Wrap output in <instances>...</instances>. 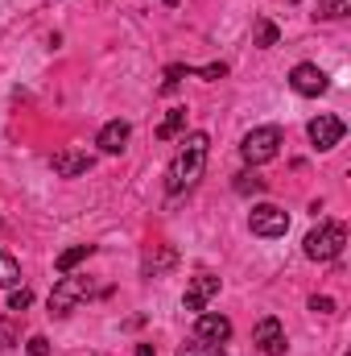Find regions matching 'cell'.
Masks as SVG:
<instances>
[{"label":"cell","instance_id":"cell-21","mask_svg":"<svg viewBox=\"0 0 351 356\" xmlns=\"http://www.w3.org/2000/svg\"><path fill=\"white\" fill-rule=\"evenodd\" d=\"M29 302H33V294H29L25 286H21V290L12 286V294H8V311H29Z\"/></svg>","mask_w":351,"mask_h":356},{"label":"cell","instance_id":"cell-14","mask_svg":"<svg viewBox=\"0 0 351 356\" xmlns=\"http://www.w3.org/2000/svg\"><path fill=\"white\" fill-rule=\"evenodd\" d=\"M174 261H178V253L170 249V245H162V249H157V253L145 261V273H149V277H157V273H166V269L174 266Z\"/></svg>","mask_w":351,"mask_h":356},{"label":"cell","instance_id":"cell-8","mask_svg":"<svg viewBox=\"0 0 351 356\" xmlns=\"http://www.w3.org/2000/svg\"><path fill=\"white\" fill-rule=\"evenodd\" d=\"M219 294V277L215 273H198L186 282V294H182V307L186 311H207V302Z\"/></svg>","mask_w":351,"mask_h":356},{"label":"cell","instance_id":"cell-11","mask_svg":"<svg viewBox=\"0 0 351 356\" xmlns=\"http://www.w3.org/2000/svg\"><path fill=\"white\" fill-rule=\"evenodd\" d=\"M128 137H132V124H128V120H108V124L99 129V137H95V145H99L103 154H124V145H128Z\"/></svg>","mask_w":351,"mask_h":356},{"label":"cell","instance_id":"cell-27","mask_svg":"<svg viewBox=\"0 0 351 356\" xmlns=\"http://www.w3.org/2000/svg\"><path fill=\"white\" fill-rule=\"evenodd\" d=\"M166 4H170V8H174V4H178V0H166Z\"/></svg>","mask_w":351,"mask_h":356},{"label":"cell","instance_id":"cell-24","mask_svg":"<svg viewBox=\"0 0 351 356\" xmlns=\"http://www.w3.org/2000/svg\"><path fill=\"white\" fill-rule=\"evenodd\" d=\"M198 75H203V79H223V75H228V67H223V63H211V67H203Z\"/></svg>","mask_w":351,"mask_h":356},{"label":"cell","instance_id":"cell-26","mask_svg":"<svg viewBox=\"0 0 351 356\" xmlns=\"http://www.w3.org/2000/svg\"><path fill=\"white\" fill-rule=\"evenodd\" d=\"M137 356H157V348L153 344H137Z\"/></svg>","mask_w":351,"mask_h":356},{"label":"cell","instance_id":"cell-20","mask_svg":"<svg viewBox=\"0 0 351 356\" xmlns=\"http://www.w3.org/2000/svg\"><path fill=\"white\" fill-rule=\"evenodd\" d=\"M236 191H240V195H261V191H264V178H257V175H236Z\"/></svg>","mask_w":351,"mask_h":356},{"label":"cell","instance_id":"cell-25","mask_svg":"<svg viewBox=\"0 0 351 356\" xmlns=\"http://www.w3.org/2000/svg\"><path fill=\"white\" fill-rule=\"evenodd\" d=\"M310 307H314V311H323V315H331V311H335V302H331L327 294H323V298L314 294V298H310Z\"/></svg>","mask_w":351,"mask_h":356},{"label":"cell","instance_id":"cell-19","mask_svg":"<svg viewBox=\"0 0 351 356\" xmlns=\"http://www.w3.org/2000/svg\"><path fill=\"white\" fill-rule=\"evenodd\" d=\"M348 8H351V0H323L314 17H323V21H335V17H343Z\"/></svg>","mask_w":351,"mask_h":356},{"label":"cell","instance_id":"cell-18","mask_svg":"<svg viewBox=\"0 0 351 356\" xmlns=\"http://www.w3.org/2000/svg\"><path fill=\"white\" fill-rule=\"evenodd\" d=\"M178 356H228L219 344H207V340H190V344H182Z\"/></svg>","mask_w":351,"mask_h":356},{"label":"cell","instance_id":"cell-12","mask_svg":"<svg viewBox=\"0 0 351 356\" xmlns=\"http://www.w3.org/2000/svg\"><path fill=\"white\" fill-rule=\"evenodd\" d=\"M50 166H54V175H58V178H79V175H87L95 162H91V154L62 149V154H54V162H50Z\"/></svg>","mask_w":351,"mask_h":356},{"label":"cell","instance_id":"cell-2","mask_svg":"<svg viewBox=\"0 0 351 356\" xmlns=\"http://www.w3.org/2000/svg\"><path fill=\"white\" fill-rule=\"evenodd\" d=\"M343 245H348V228L335 224V220H323V224L302 241V253H306L310 261H335V257L343 253Z\"/></svg>","mask_w":351,"mask_h":356},{"label":"cell","instance_id":"cell-15","mask_svg":"<svg viewBox=\"0 0 351 356\" xmlns=\"http://www.w3.org/2000/svg\"><path fill=\"white\" fill-rule=\"evenodd\" d=\"M182 124H186V108H174V112L157 124V141H170V137H178V133H182Z\"/></svg>","mask_w":351,"mask_h":356},{"label":"cell","instance_id":"cell-17","mask_svg":"<svg viewBox=\"0 0 351 356\" xmlns=\"http://www.w3.org/2000/svg\"><path fill=\"white\" fill-rule=\"evenodd\" d=\"M17 282H21V266H17V261L0 249V286H4V290H12Z\"/></svg>","mask_w":351,"mask_h":356},{"label":"cell","instance_id":"cell-10","mask_svg":"<svg viewBox=\"0 0 351 356\" xmlns=\"http://www.w3.org/2000/svg\"><path fill=\"white\" fill-rule=\"evenodd\" d=\"M194 340H207V344H223V340H232V319H228V315H211V311H198V323H194Z\"/></svg>","mask_w":351,"mask_h":356},{"label":"cell","instance_id":"cell-23","mask_svg":"<svg viewBox=\"0 0 351 356\" xmlns=\"http://www.w3.org/2000/svg\"><path fill=\"white\" fill-rule=\"evenodd\" d=\"M182 75H190V67H178V63H174V67H166V91H174Z\"/></svg>","mask_w":351,"mask_h":356},{"label":"cell","instance_id":"cell-5","mask_svg":"<svg viewBox=\"0 0 351 356\" xmlns=\"http://www.w3.org/2000/svg\"><path fill=\"white\" fill-rule=\"evenodd\" d=\"M248 228H252V236L277 241V236H285V232H289V216H285L277 203H261V207H252V216H248Z\"/></svg>","mask_w":351,"mask_h":356},{"label":"cell","instance_id":"cell-4","mask_svg":"<svg viewBox=\"0 0 351 356\" xmlns=\"http://www.w3.org/2000/svg\"><path fill=\"white\" fill-rule=\"evenodd\" d=\"M91 294V277L83 273H62L50 290V315H71L83 298Z\"/></svg>","mask_w":351,"mask_h":356},{"label":"cell","instance_id":"cell-7","mask_svg":"<svg viewBox=\"0 0 351 356\" xmlns=\"http://www.w3.org/2000/svg\"><path fill=\"white\" fill-rule=\"evenodd\" d=\"M289 88L298 91V95H323V91L331 88V79H327V71H318L314 63H298L293 71H289Z\"/></svg>","mask_w":351,"mask_h":356},{"label":"cell","instance_id":"cell-9","mask_svg":"<svg viewBox=\"0 0 351 356\" xmlns=\"http://www.w3.org/2000/svg\"><path fill=\"white\" fill-rule=\"evenodd\" d=\"M252 344H257L261 356H281L285 353V327L273 315H264L261 323H257V332H252Z\"/></svg>","mask_w":351,"mask_h":356},{"label":"cell","instance_id":"cell-1","mask_svg":"<svg viewBox=\"0 0 351 356\" xmlns=\"http://www.w3.org/2000/svg\"><path fill=\"white\" fill-rule=\"evenodd\" d=\"M207 154H211V137L207 133H186L182 137V145H178L174 162H170V170H166V186H170V195H190L194 186H198V178L207 170Z\"/></svg>","mask_w":351,"mask_h":356},{"label":"cell","instance_id":"cell-13","mask_svg":"<svg viewBox=\"0 0 351 356\" xmlns=\"http://www.w3.org/2000/svg\"><path fill=\"white\" fill-rule=\"evenodd\" d=\"M91 253H95V245H71L67 253H58V273H75V266L87 261Z\"/></svg>","mask_w":351,"mask_h":356},{"label":"cell","instance_id":"cell-3","mask_svg":"<svg viewBox=\"0 0 351 356\" xmlns=\"http://www.w3.org/2000/svg\"><path fill=\"white\" fill-rule=\"evenodd\" d=\"M281 154V129L277 124H261V129H252L244 141H240V158L248 162V166H264V162H273Z\"/></svg>","mask_w":351,"mask_h":356},{"label":"cell","instance_id":"cell-16","mask_svg":"<svg viewBox=\"0 0 351 356\" xmlns=\"http://www.w3.org/2000/svg\"><path fill=\"white\" fill-rule=\"evenodd\" d=\"M277 38H281V29H277L268 17H261V21H257V33H252V46L268 50V46H277Z\"/></svg>","mask_w":351,"mask_h":356},{"label":"cell","instance_id":"cell-22","mask_svg":"<svg viewBox=\"0 0 351 356\" xmlns=\"http://www.w3.org/2000/svg\"><path fill=\"white\" fill-rule=\"evenodd\" d=\"M25 353H29V356H50V340H46V336H29Z\"/></svg>","mask_w":351,"mask_h":356},{"label":"cell","instance_id":"cell-6","mask_svg":"<svg viewBox=\"0 0 351 356\" xmlns=\"http://www.w3.org/2000/svg\"><path fill=\"white\" fill-rule=\"evenodd\" d=\"M306 133H310V141H314V149H335L339 141H343V133H348V124L339 120V116H331V112H318L310 124H306Z\"/></svg>","mask_w":351,"mask_h":356}]
</instances>
